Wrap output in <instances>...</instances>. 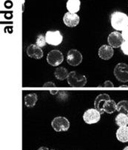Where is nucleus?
<instances>
[{
    "mask_svg": "<svg viewBox=\"0 0 128 150\" xmlns=\"http://www.w3.org/2000/svg\"><path fill=\"white\" fill-rule=\"evenodd\" d=\"M110 22L113 29L122 31L128 26V16L120 11H114L110 16Z\"/></svg>",
    "mask_w": 128,
    "mask_h": 150,
    "instance_id": "nucleus-1",
    "label": "nucleus"
},
{
    "mask_svg": "<svg viewBox=\"0 0 128 150\" xmlns=\"http://www.w3.org/2000/svg\"><path fill=\"white\" fill-rule=\"evenodd\" d=\"M68 83L72 87H83L87 84V78L84 75L80 74L76 71L69 73L68 76Z\"/></svg>",
    "mask_w": 128,
    "mask_h": 150,
    "instance_id": "nucleus-2",
    "label": "nucleus"
},
{
    "mask_svg": "<svg viewBox=\"0 0 128 150\" xmlns=\"http://www.w3.org/2000/svg\"><path fill=\"white\" fill-rule=\"evenodd\" d=\"M114 76L119 81L128 82V65L124 63H119L114 68Z\"/></svg>",
    "mask_w": 128,
    "mask_h": 150,
    "instance_id": "nucleus-3",
    "label": "nucleus"
},
{
    "mask_svg": "<svg viewBox=\"0 0 128 150\" xmlns=\"http://www.w3.org/2000/svg\"><path fill=\"white\" fill-rule=\"evenodd\" d=\"M51 126L56 132L68 131L70 128V121L65 117L59 116L54 118L51 122Z\"/></svg>",
    "mask_w": 128,
    "mask_h": 150,
    "instance_id": "nucleus-4",
    "label": "nucleus"
},
{
    "mask_svg": "<svg viewBox=\"0 0 128 150\" xmlns=\"http://www.w3.org/2000/svg\"><path fill=\"white\" fill-rule=\"evenodd\" d=\"M45 39L48 45L52 46H58L63 41V36L59 30H49L45 34Z\"/></svg>",
    "mask_w": 128,
    "mask_h": 150,
    "instance_id": "nucleus-5",
    "label": "nucleus"
},
{
    "mask_svg": "<svg viewBox=\"0 0 128 150\" xmlns=\"http://www.w3.org/2000/svg\"><path fill=\"white\" fill-rule=\"evenodd\" d=\"M101 115L102 114L96 109H89L84 113V121L87 124H96L100 121Z\"/></svg>",
    "mask_w": 128,
    "mask_h": 150,
    "instance_id": "nucleus-6",
    "label": "nucleus"
},
{
    "mask_svg": "<svg viewBox=\"0 0 128 150\" xmlns=\"http://www.w3.org/2000/svg\"><path fill=\"white\" fill-rule=\"evenodd\" d=\"M64 56L62 52H60L58 50H53L47 56V62L49 64L52 65L53 67L59 66V64L63 62Z\"/></svg>",
    "mask_w": 128,
    "mask_h": 150,
    "instance_id": "nucleus-7",
    "label": "nucleus"
},
{
    "mask_svg": "<svg viewBox=\"0 0 128 150\" xmlns=\"http://www.w3.org/2000/svg\"><path fill=\"white\" fill-rule=\"evenodd\" d=\"M82 55L79 50L75 49L70 50L67 55V62L71 66H78L82 62Z\"/></svg>",
    "mask_w": 128,
    "mask_h": 150,
    "instance_id": "nucleus-8",
    "label": "nucleus"
},
{
    "mask_svg": "<svg viewBox=\"0 0 128 150\" xmlns=\"http://www.w3.org/2000/svg\"><path fill=\"white\" fill-rule=\"evenodd\" d=\"M107 42L110 46H111L112 47L118 48L122 46V43L124 42V39L122 33L118 31H114L108 36Z\"/></svg>",
    "mask_w": 128,
    "mask_h": 150,
    "instance_id": "nucleus-9",
    "label": "nucleus"
},
{
    "mask_svg": "<svg viewBox=\"0 0 128 150\" xmlns=\"http://www.w3.org/2000/svg\"><path fill=\"white\" fill-rule=\"evenodd\" d=\"M79 21H80V18H79V15H77L76 13L68 12L64 15V23L69 28H74V27L77 26L79 23Z\"/></svg>",
    "mask_w": 128,
    "mask_h": 150,
    "instance_id": "nucleus-10",
    "label": "nucleus"
},
{
    "mask_svg": "<svg viewBox=\"0 0 128 150\" xmlns=\"http://www.w3.org/2000/svg\"><path fill=\"white\" fill-rule=\"evenodd\" d=\"M27 55L30 58L35 59H40L43 57V51L41 47L36 45H31L27 47Z\"/></svg>",
    "mask_w": 128,
    "mask_h": 150,
    "instance_id": "nucleus-11",
    "label": "nucleus"
},
{
    "mask_svg": "<svg viewBox=\"0 0 128 150\" xmlns=\"http://www.w3.org/2000/svg\"><path fill=\"white\" fill-rule=\"evenodd\" d=\"M108 100H110V97L109 95L105 94V93H102V94L99 95L96 97V98L95 99L94 101V106L95 109L98 110L101 114H103L105 112L103 111V107L105 105V102Z\"/></svg>",
    "mask_w": 128,
    "mask_h": 150,
    "instance_id": "nucleus-12",
    "label": "nucleus"
},
{
    "mask_svg": "<svg viewBox=\"0 0 128 150\" xmlns=\"http://www.w3.org/2000/svg\"><path fill=\"white\" fill-rule=\"evenodd\" d=\"M113 49L110 45H102L99 50V56L103 60H109L111 59L113 56Z\"/></svg>",
    "mask_w": 128,
    "mask_h": 150,
    "instance_id": "nucleus-13",
    "label": "nucleus"
},
{
    "mask_svg": "<svg viewBox=\"0 0 128 150\" xmlns=\"http://www.w3.org/2000/svg\"><path fill=\"white\" fill-rule=\"evenodd\" d=\"M116 138L118 141L122 143L128 142V127H119L116 132Z\"/></svg>",
    "mask_w": 128,
    "mask_h": 150,
    "instance_id": "nucleus-14",
    "label": "nucleus"
},
{
    "mask_svg": "<svg viewBox=\"0 0 128 150\" xmlns=\"http://www.w3.org/2000/svg\"><path fill=\"white\" fill-rule=\"evenodd\" d=\"M67 9L68 11L73 13L79 12L81 7L80 0H68L66 4Z\"/></svg>",
    "mask_w": 128,
    "mask_h": 150,
    "instance_id": "nucleus-15",
    "label": "nucleus"
},
{
    "mask_svg": "<svg viewBox=\"0 0 128 150\" xmlns=\"http://www.w3.org/2000/svg\"><path fill=\"white\" fill-rule=\"evenodd\" d=\"M103 111L108 114H112L117 111V104L113 100H108L105 102L103 107Z\"/></svg>",
    "mask_w": 128,
    "mask_h": 150,
    "instance_id": "nucleus-16",
    "label": "nucleus"
},
{
    "mask_svg": "<svg viewBox=\"0 0 128 150\" xmlns=\"http://www.w3.org/2000/svg\"><path fill=\"white\" fill-rule=\"evenodd\" d=\"M38 100V96L36 93H30L25 96V104L27 107H33Z\"/></svg>",
    "mask_w": 128,
    "mask_h": 150,
    "instance_id": "nucleus-17",
    "label": "nucleus"
},
{
    "mask_svg": "<svg viewBox=\"0 0 128 150\" xmlns=\"http://www.w3.org/2000/svg\"><path fill=\"white\" fill-rule=\"evenodd\" d=\"M68 72L67 70V69L65 67H58V68L56 69L55 72H54V76L58 80L63 81L65 79H68Z\"/></svg>",
    "mask_w": 128,
    "mask_h": 150,
    "instance_id": "nucleus-18",
    "label": "nucleus"
},
{
    "mask_svg": "<svg viewBox=\"0 0 128 150\" xmlns=\"http://www.w3.org/2000/svg\"><path fill=\"white\" fill-rule=\"evenodd\" d=\"M116 123L119 127H127L128 125V115L124 113H119L116 117Z\"/></svg>",
    "mask_w": 128,
    "mask_h": 150,
    "instance_id": "nucleus-19",
    "label": "nucleus"
},
{
    "mask_svg": "<svg viewBox=\"0 0 128 150\" xmlns=\"http://www.w3.org/2000/svg\"><path fill=\"white\" fill-rule=\"evenodd\" d=\"M117 111L119 113H124L128 115V101H121L117 104Z\"/></svg>",
    "mask_w": 128,
    "mask_h": 150,
    "instance_id": "nucleus-20",
    "label": "nucleus"
},
{
    "mask_svg": "<svg viewBox=\"0 0 128 150\" xmlns=\"http://www.w3.org/2000/svg\"><path fill=\"white\" fill-rule=\"evenodd\" d=\"M46 39H45V37L43 36V35H39L37 37V39H36V45H37L39 47H43L46 45Z\"/></svg>",
    "mask_w": 128,
    "mask_h": 150,
    "instance_id": "nucleus-21",
    "label": "nucleus"
},
{
    "mask_svg": "<svg viewBox=\"0 0 128 150\" xmlns=\"http://www.w3.org/2000/svg\"><path fill=\"white\" fill-rule=\"evenodd\" d=\"M120 47L124 54L126 55V56H128V42L124 41V42L122 43V46Z\"/></svg>",
    "mask_w": 128,
    "mask_h": 150,
    "instance_id": "nucleus-22",
    "label": "nucleus"
},
{
    "mask_svg": "<svg viewBox=\"0 0 128 150\" xmlns=\"http://www.w3.org/2000/svg\"><path fill=\"white\" fill-rule=\"evenodd\" d=\"M99 87H105V88H113L114 85L110 81H106L102 85L99 86Z\"/></svg>",
    "mask_w": 128,
    "mask_h": 150,
    "instance_id": "nucleus-23",
    "label": "nucleus"
},
{
    "mask_svg": "<svg viewBox=\"0 0 128 150\" xmlns=\"http://www.w3.org/2000/svg\"><path fill=\"white\" fill-rule=\"evenodd\" d=\"M122 37H123L124 41L128 42V26L125 29H124L122 32Z\"/></svg>",
    "mask_w": 128,
    "mask_h": 150,
    "instance_id": "nucleus-24",
    "label": "nucleus"
},
{
    "mask_svg": "<svg viewBox=\"0 0 128 150\" xmlns=\"http://www.w3.org/2000/svg\"><path fill=\"white\" fill-rule=\"evenodd\" d=\"M56 87V86H55V84H54L51 81L47 82V83L44 84V85H43V87Z\"/></svg>",
    "mask_w": 128,
    "mask_h": 150,
    "instance_id": "nucleus-25",
    "label": "nucleus"
},
{
    "mask_svg": "<svg viewBox=\"0 0 128 150\" xmlns=\"http://www.w3.org/2000/svg\"><path fill=\"white\" fill-rule=\"evenodd\" d=\"M37 150H49V149H48V148H47V147L42 146V147H40L39 149H38Z\"/></svg>",
    "mask_w": 128,
    "mask_h": 150,
    "instance_id": "nucleus-26",
    "label": "nucleus"
},
{
    "mask_svg": "<svg viewBox=\"0 0 128 150\" xmlns=\"http://www.w3.org/2000/svg\"><path fill=\"white\" fill-rule=\"evenodd\" d=\"M122 87V88H126V87H127L128 88V86H127V85H122V86H120V87Z\"/></svg>",
    "mask_w": 128,
    "mask_h": 150,
    "instance_id": "nucleus-27",
    "label": "nucleus"
},
{
    "mask_svg": "<svg viewBox=\"0 0 128 150\" xmlns=\"http://www.w3.org/2000/svg\"><path fill=\"white\" fill-rule=\"evenodd\" d=\"M123 150H128V146H126V147H125V148Z\"/></svg>",
    "mask_w": 128,
    "mask_h": 150,
    "instance_id": "nucleus-28",
    "label": "nucleus"
},
{
    "mask_svg": "<svg viewBox=\"0 0 128 150\" xmlns=\"http://www.w3.org/2000/svg\"><path fill=\"white\" fill-rule=\"evenodd\" d=\"M51 150H53V149H51Z\"/></svg>",
    "mask_w": 128,
    "mask_h": 150,
    "instance_id": "nucleus-29",
    "label": "nucleus"
}]
</instances>
